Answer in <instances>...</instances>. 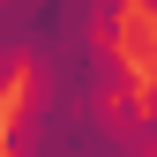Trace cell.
Returning <instances> with one entry per match:
<instances>
[{
	"label": "cell",
	"mask_w": 157,
	"mask_h": 157,
	"mask_svg": "<svg viewBox=\"0 0 157 157\" xmlns=\"http://www.w3.org/2000/svg\"><path fill=\"white\" fill-rule=\"evenodd\" d=\"M142 75L120 37H90L45 67H23V105L0 127L8 157H142Z\"/></svg>",
	"instance_id": "6da1fadb"
},
{
	"label": "cell",
	"mask_w": 157,
	"mask_h": 157,
	"mask_svg": "<svg viewBox=\"0 0 157 157\" xmlns=\"http://www.w3.org/2000/svg\"><path fill=\"white\" fill-rule=\"evenodd\" d=\"M120 15L127 0H0V23L15 30L23 67H45L90 37H120Z\"/></svg>",
	"instance_id": "7a4b0ae2"
},
{
	"label": "cell",
	"mask_w": 157,
	"mask_h": 157,
	"mask_svg": "<svg viewBox=\"0 0 157 157\" xmlns=\"http://www.w3.org/2000/svg\"><path fill=\"white\" fill-rule=\"evenodd\" d=\"M23 75V52H15V30L0 23V97H8V82Z\"/></svg>",
	"instance_id": "3957f363"
},
{
	"label": "cell",
	"mask_w": 157,
	"mask_h": 157,
	"mask_svg": "<svg viewBox=\"0 0 157 157\" xmlns=\"http://www.w3.org/2000/svg\"><path fill=\"white\" fill-rule=\"evenodd\" d=\"M135 135H142V157H157V97H142V112H135Z\"/></svg>",
	"instance_id": "277c9868"
},
{
	"label": "cell",
	"mask_w": 157,
	"mask_h": 157,
	"mask_svg": "<svg viewBox=\"0 0 157 157\" xmlns=\"http://www.w3.org/2000/svg\"><path fill=\"white\" fill-rule=\"evenodd\" d=\"M142 8H150V15H157V0H142Z\"/></svg>",
	"instance_id": "5b68a950"
},
{
	"label": "cell",
	"mask_w": 157,
	"mask_h": 157,
	"mask_svg": "<svg viewBox=\"0 0 157 157\" xmlns=\"http://www.w3.org/2000/svg\"><path fill=\"white\" fill-rule=\"evenodd\" d=\"M0 157H8V150H0Z\"/></svg>",
	"instance_id": "8992f818"
}]
</instances>
